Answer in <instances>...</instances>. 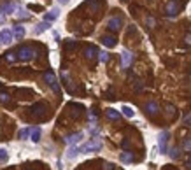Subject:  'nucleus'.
Masks as SVG:
<instances>
[{"instance_id":"obj_27","label":"nucleus","mask_w":191,"mask_h":170,"mask_svg":"<svg viewBox=\"0 0 191 170\" xmlns=\"http://www.w3.org/2000/svg\"><path fill=\"white\" fill-rule=\"evenodd\" d=\"M98 58H100V62H102V63H107V62H109V53L102 51V53H98Z\"/></svg>"},{"instance_id":"obj_31","label":"nucleus","mask_w":191,"mask_h":170,"mask_svg":"<svg viewBox=\"0 0 191 170\" xmlns=\"http://www.w3.org/2000/svg\"><path fill=\"white\" fill-rule=\"evenodd\" d=\"M167 109H168V114H170V116H172V114H173V107H172V105H168V107H167Z\"/></svg>"},{"instance_id":"obj_30","label":"nucleus","mask_w":191,"mask_h":170,"mask_svg":"<svg viewBox=\"0 0 191 170\" xmlns=\"http://www.w3.org/2000/svg\"><path fill=\"white\" fill-rule=\"evenodd\" d=\"M5 160H7V151L0 149V161H5Z\"/></svg>"},{"instance_id":"obj_9","label":"nucleus","mask_w":191,"mask_h":170,"mask_svg":"<svg viewBox=\"0 0 191 170\" xmlns=\"http://www.w3.org/2000/svg\"><path fill=\"white\" fill-rule=\"evenodd\" d=\"M121 18L119 16H114V18H111L109 19V30H112V32H118L121 28Z\"/></svg>"},{"instance_id":"obj_16","label":"nucleus","mask_w":191,"mask_h":170,"mask_svg":"<svg viewBox=\"0 0 191 170\" xmlns=\"http://www.w3.org/2000/svg\"><path fill=\"white\" fill-rule=\"evenodd\" d=\"M146 111L151 114V116H154L156 112H158V103L156 102H147L146 103Z\"/></svg>"},{"instance_id":"obj_18","label":"nucleus","mask_w":191,"mask_h":170,"mask_svg":"<svg viewBox=\"0 0 191 170\" xmlns=\"http://www.w3.org/2000/svg\"><path fill=\"white\" fill-rule=\"evenodd\" d=\"M97 48H93V46H89V48H86V51H84V56L88 60H93L95 56H97Z\"/></svg>"},{"instance_id":"obj_25","label":"nucleus","mask_w":191,"mask_h":170,"mask_svg":"<svg viewBox=\"0 0 191 170\" xmlns=\"http://www.w3.org/2000/svg\"><path fill=\"white\" fill-rule=\"evenodd\" d=\"M179 156H181V149H179V148L170 149V158H172V160H177Z\"/></svg>"},{"instance_id":"obj_1","label":"nucleus","mask_w":191,"mask_h":170,"mask_svg":"<svg viewBox=\"0 0 191 170\" xmlns=\"http://www.w3.org/2000/svg\"><path fill=\"white\" fill-rule=\"evenodd\" d=\"M16 54H18V60H21V62H30V60L35 56V51H33V48H30V46H21Z\"/></svg>"},{"instance_id":"obj_24","label":"nucleus","mask_w":191,"mask_h":170,"mask_svg":"<svg viewBox=\"0 0 191 170\" xmlns=\"http://www.w3.org/2000/svg\"><path fill=\"white\" fill-rule=\"evenodd\" d=\"M121 111H123V114L126 118H133V114H135V111L132 107H128V105H123V107H121Z\"/></svg>"},{"instance_id":"obj_23","label":"nucleus","mask_w":191,"mask_h":170,"mask_svg":"<svg viewBox=\"0 0 191 170\" xmlns=\"http://www.w3.org/2000/svg\"><path fill=\"white\" fill-rule=\"evenodd\" d=\"M32 111H33V114H42V112L46 111V105L44 103H35V105L32 107Z\"/></svg>"},{"instance_id":"obj_13","label":"nucleus","mask_w":191,"mask_h":170,"mask_svg":"<svg viewBox=\"0 0 191 170\" xmlns=\"http://www.w3.org/2000/svg\"><path fill=\"white\" fill-rule=\"evenodd\" d=\"M102 44L105 46V48H114L116 46V39L111 35H103L102 37Z\"/></svg>"},{"instance_id":"obj_15","label":"nucleus","mask_w":191,"mask_h":170,"mask_svg":"<svg viewBox=\"0 0 191 170\" xmlns=\"http://www.w3.org/2000/svg\"><path fill=\"white\" fill-rule=\"evenodd\" d=\"M13 35L16 37V39H21V37L25 35V27H21V25H14V28H13Z\"/></svg>"},{"instance_id":"obj_3","label":"nucleus","mask_w":191,"mask_h":170,"mask_svg":"<svg viewBox=\"0 0 191 170\" xmlns=\"http://www.w3.org/2000/svg\"><path fill=\"white\" fill-rule=\"evenodd\" d=\"M44 81L48 82L49 86H51V90H53L54 93H60V84H58L56 77H54V74H53L51 70H49V72H46V74H44Z\"/></svg>"},{"instance_id":"obj_34","label":"nucleus","mask_w":191,"mask_h":170,"mask_svg":"<svg viewBox=\"0 0 191 170\" xmlns=\"http://www.w3.org/2000/svg\"><path fill=\"white\" fill-rule=\"evenodd\" d=\"M188 167H191V160H188Z\"/></svg>"},{"instance_id":"obj_20","label":"nucleus","mask_w":191,"mask_h":170,"mask_svg":"<svg viewBox=\"0 0 191 170\" xmlns=\"http://www.w3.org/2000/svg\"><path fill=\"white\" fill-rule=\"evenodd\" d=\"M79 152H81L79 148H76V146H70V149L67 151V158H68V160H72V158H76Z\"/></svg>"},{"instance_id":"obj_33","label":"nucleus","mask_w":191,"mask_h":170,"mask_svg":"<svg viewBox=\"0 0 191 170\" xmlns=\"http://www.w3.org/2000/svg\"><path fill=\"white\" fill-rule=\"evenodd\" d=\"M58 2H60V4H67L68 0H58Z\"/></svg>"},{"instance_id":"obj_10","label":"nucleus","mask_w":191,"mask_h":170,"mask_svg":"<svg viewBox=\"0 0 191 170\" xmlns=\"http://www.w3.org/2000/svg\"><path fill=\"white\" fill-rule=\"evenodd\" d=\"M58 16H60V9H58V7H54V9H51L49 12H46L44 21H49V23H51V21H54Z\"/></svg>"},{"instance_id":"obj_28","label":"nucleus","mask_w":191,"mask_h":170,"mask_svg":"<svg viewBox=\"0 0 191 170\" xmlns=\"http://www.w3.org/2000/svg\"><path fill=\"white\" fill-rule=\"evenodd\" d=\"M182 149L188 152H191V139H186L184 140V144H182Z\"/></svg>"},{"instance_id":"obj_29","label":"nucleus","mask_w":191,"mask_h":170,"mask_svg":"<svg viewBox=\"0 0 191 170\" xmlns=\"http://www.w3.org/2000/svg\"><path fill=\"white\" fill-rule=\"evenodd\" d=\"M9 100H11V97L7 93H0V102H2V103H7Z\"/></svg>"},{"instance_id":"obj_17","label":"nucleus","mask_w":191,"mask_h":170,"mask_svg":"<svg viewBox=\"0 0 191 170\" xmlns=\"http://www.w3.org/2000/svg\"><path fill=\"white\" fill-rule=\"evenodd\" d=\"M107 118H109V119H112V121H118L121 118V114H119V111H114V109H107Z\"/></svg>"},{"instance_id":"obj_12","label":"nucleus","mask_w":191,"mask_h":170,"mask_svg":"<svg viewBox=\"0 0 191 170\" xmlns=\"http://www.w3.org/2000/svg\"><path fill=\"white\" fill-rule=\"evenodd\" d=\"M40 133H42V132H40V128L39 126H37V128H32L30 130V139H32V142H39L40 140Z\"/></svg>"},{"instance_id":"obj_11","label":"nucleus","mask_w":191,"mask_h":170,"mask_svg":"<svg viewBox=\"0 0 191 170\" xmlns=\"http://www.w3.org/2000/svg\"><path fill=\"white\" fill-rule=\"evenodd\" d=\"M177 11H179L177 4H175L173 0H170L168 4H167V14H168V16H175V14H177Z\"/></svg>"},{"instance_id":"obj_4","label":"nucleus","mask_w":191,"mask_h":170,"mask_svg":"<svg viewBox=\"0 0 191 170\" xmlns=\"http://www.w3.org/2000/svg\"><path fill=\"white\" fill-rule=\"evenodd\" d=\"M167 142H168V132L165 130V132H161L160 139H158V148H160V152H161V154H167V152H168Z\"/></svg>"},{"instance_id":"obj_22","label":"nucleus","mask_w":191,"mask_h":170,"mask_svg":"<svg viewBox=\"0 0 191 170\" xmlns=\"http://www.w3.org/2000/svg\"><path fill=\"white\" fill-rule=\"evenodd\" d=\"M48 28H49V21H42V23H39V25H37L35 33H42V32H46Z\"/></svg>"},{"instance_id":"obj_2","label":"nucleus","mask_w":191,"mask_h":170,"mask_svg":"<svg viewBox=\"0 0 191 170\" xmlns=\"http://www.w3.org/2000/svg\"><path fill=\"white\" fill-rule=\"evenodd\" d=\"M102 149V140L100 139H93L89 140V142H86L83 148H79L81 152H93V151H100Z\"/></svg>"},{"instance_id":"obj_26","label":"nucleus","mask_w":191,"mask_h":170,"mask_svg":"<svg viewBox=\"0 0 191 170\" xmlns=\"http://www.w3.org/2000/svg\"><path fill=\"white\" fill-rule=\"evenodd\" d=\"M28 135H30V130H28V128H23V130H19V133H18V137L21 140H25L28 137Z\"/></svg>"},{"instance_id":"obj_21","label":"nucleus","mask_w":191,"mask_h":170,"mask_svg":"<svg viewBox=\"0 0 191 170\" xmlns=\"http://www.w3.org/2000/svg\"><path fill=\"white\" fill-rule=\"evenodd\" d=\"M5 62H9V63H14L16 62V60H18V54L14 53V51H7V53H5Z\"/></svg>"},{"instance_id":"obj_32","label":"nucleus","mask_w":191,"mask_h":170,"mask_svg":"<svg viewBox=\"0 0 191 170\" xmlns=\"http://www.w3.org/2000/svg\"><path fill=\"white\" fill-rule=\"evenodd\" d=\"M186 42H188V44H191V35H188V37H186Z\"/></svg>"},{"instance_id":"obj_14","label":"nucleus","mask_w":191,"mask_h":170,"mask_svg":"<svg viewBox=\"0 0 191 170\" xmlns=\"http://www.w3.org/2000/svg\"><path fill=\"white\" fill-rule=\"evenodd\" d=\"M14 14H16V18H19V19H28L30 18V14L27 12V11L23 9V7H16V11H14Z\"/></svg>"},{"instance_id":"obj_19","label":"nucleus","mask_w":191,"mask_h":170,"mask_svg":"<svg viewBox=\"0 0 191 170\" xmlns=\"http://www.w3.org/2000/svg\"><path fill=\"white\" fill-rule=\"evenodd\" d=\"M121 161H124V163H132V161H133V152L124 151L123 154H121Z\"/></svg>"},{"instance_id":"obj_6","label":"nucleus","mask_w":191,"mask_h":170,"mask_svg":"<svg viewBox=\"0 0 191 170\" xmlns=\"http://www.w3.org/2000/svg\"><path fill=\"white\" fill-rule=\"evenodd\" d=\"M83 137H84V133H83V132H77V133H72V135H68V137H65V142H67L68 146H76Z\"/></svg>"},{"instance_id":"obj_8","label":"nucleus","mask_w":191,"mask_h":170,"mask_svg":"<svg viewBox=\"0 0 191 170\" xmlns=\"http://www.w3.org/2000/svg\"><path fill=\"white\" fill-rule=\"evenodd\" d=\"M16 7H18V4H14V2H7V4L0 5V11H2L4 14H14Z\"/></svg>"},{"instance_id":"obj_5","label":"nucleus","mask_w":191,"mask_h":170,"mask_svg":"<svg viewBox=\"0 0 191 170\" xmlns=\"http://www.w3.org/2000/svg\"><path fill=\"white\" fill-rule=\"evenodd\" d=\"M13 32L7 30V28H4V30L0 32V44H11L13 42Z\"/></svg>"},{"instance_id":"obj_7","label":"nucleus","mask_w":191,"mask_h":170,"mask_svg":"<svg viewBox=\"0 0 191 170\" xmlns=\"http://www.w3.org/2000/svg\"><path fill=\"white\" fill-rule=\"evenodd\" d=\"M132 62H133V54L130 53V51L124 49L123 53H121V63H123V67L124 68L130 67V65H132Z\"/></svg>"}]
</instances>
